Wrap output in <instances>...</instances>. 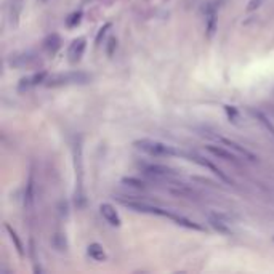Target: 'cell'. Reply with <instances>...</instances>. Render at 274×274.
I'll return each mask as SVG.
<instances>
[{
	"instance_id": "8fae6325",
	"label": "cell",
	"mask_w": 274,
	"mask_h": 274,
	"mask_svg": "<svg viewBox=\"0 0 274 274\" xmlns=\"http://www.w3.org/2000/svg\"><path fill=\"white\" fill-rule=\"evenodd\" d=\"M207 151L212 152L213 156H217L223 160H226V162H231V164H234V165H239V160H237V156L232 154L231 151H226L225 148H221V146H207Z\"/></svg>"
},
{
	"instance_id": "ffe728a7",
	"label": "cell",
	"mask_w": 274,
	"mask_h": 274,
	"mask_svg": "<svg viewBox=\"0 0 274 274\" xmlns=\"http://www.w3.org/2000/svg\"><path fill=\"white\" fill-rule=\"evenodd\" d=\"M252 114L257 117V120L260 122V124H261L263 127L266 128V131H269V135L274 138V124L268 119V116H266V114H263L261 111H252Z\"/></svg>"
},
{
	"instance_id": "4316f807",
	"label": "cell",
	"mask_w": 274,
	"mask_h": 274,
	"mask_svg": "<svg viewBox=\"0 0 274 274\" xmlns=\"http://www.w3.org/2000/svg\"><path fill=\"white\" fill-rule=\"evenodd\" d=\"M117 44V40L113 37V39H109V47H108V55H113L114 53V47Z\"/></svg>"
},
{
	"instance_id": "e0dca14e",
	"label": "cell",
	"mask_w": 274,
	"mask_h": 274,
	"mask_svg": "<svg viewBox=\"0 0 274 274\" xmlns=\"http://www.w3.org/2000/svg\"><path fill=\"white\" fill-rule=\"evenodd\" d=\"M209 223H210V226H212L213 229L221 232V234H226V236L232 234V231H231V228L228 226V223H225L221 218H218L217 215H209Z\"/></svg>"
},
{
	"instance_id": "6da1fadb",
	"label": "cell",
	"mask_w": 274,
	"mask_h": 274,
	"mask_svg": "<svg viewBox=\"0 0 274 274\" xmlns=\"http://www.w3.org/2000/svg\"><path fill=\"white\" fill-rule=\"evenodd\" d=\"M73 159H74V170H76V206L85 207V191H84V146L82 138H76L73 146Z\"/></svg>"
},
{
	"instance_id": "9a60e30c",
	"label": "cell",
	"mask_w": 274,
	"mask_h": 274,
	"mask_svg": "<svg viewBox=\"0 0 274 274\" xmlns=\"http://www.w3.org/2000/svg\"><path fill=\"white\" fill-rule=\"evenodd\" d=\"M36 185H34V174L29 175L27 185H26V192H24V206L26 209H32L34 206V196H36Z\"/></svg>"
},
{
	"instance_id": "d6986e66",
	"label": "cell",
	"mask_w": 274,
	"mask_h": 274,
	"mask_svg": "<svg viewBox=\"0 0 274 274\" xmlns=\"http://www.w3.org/2000/svg\"><path fill=\"white\" fill-rule=\"evenodd\" d=\"M5 229H7V232H8V236H10V239H12V242L15 244V249H16V252L19 253V257H24V247H23V242H21V239L18 237V234H16V231L8 225V223H5Z\"/></svg>"
},
{
	"instance_id": "484cf974",
	"label": "cell",
	"mask_w": 274,
	"mask_h": 274,
	"mask_svg": "<svg viewBox=\"0 0 274 274\" xmlns=\"http://www.w3.org/2000/svg\"><path fill=\"white\" fill-rule=\"evenodd\" d=\"M263 0H250L249 5H247V12H253V10H257L260 5H261Z\"/></svg>"
},
{
	"instance_id": "4fadbf2b",
	"label": "cell",
	"mask_w": 274,
	"mask_h": 274,
	"mask_svg": "<svg viewBox=\"0 0 274 274\" xmlns=\"http://www.w3.org/2000/svg\"><path fill=\"white\" fill-rule=\"evenodd\" d=\"M206 16H207V37L212 39L213 34L217 30V10L213 5H209L206 10Z\"/></svg>"
},
{
	"instance_id": "603a6c76",
	"label": "cell",
	"mask_w": 274,
	"mask_h": 274,
	"mask_svg": "<svg viewBox=\"0 0 274 274\" xmlns=\"http://www.w3.org/2000/svg\"><path fill=\"white\" fill-rule=\"evenodd\" d=\"M122 183H125L127 186H131V188H135V189H146V183H145V181H141V180H138V178H131V177H128V178H124V180H122Z\"/></svg>"
},
{
	"instance_id": "2e32d148",
	"label": "cell",
	"mask_w": 274,
	"mask_h": 274,
	"mask_svg": "<svg viewBox=\"0 0 274 274\" xmlns=\"http://www.w3.org/2000/svg\"><path fill=\"white\" fill-rule=\"evenodd\" d=\"M170 220H174L177 225H180V226H185V228H188V229H196V231H204V228H202L200 225H197L196 221H192V220H189V218H186V217H181V215H175V213H172L170 212V217H168Z\"/></svg>"
},
{
	"instance_id": "d4e9b609",
	"label": "cell",
	"mask_w": 274,
	"mask_h": 274,
	"mask_svg": "<svg viewBox=\"0 0 274 274\" xmlns=\"http://www.w3.org/2000/svg\"><path fill=\"white\" fill-rule=\"evenodd\" d=\"M111 26H113V24H111V23H106L103 27H101L99 30H98V34H96V39H95V42H96V45H99L101 44V39H103L105 36H106V32H108V30L111 29Z\"/></svg>"
},
{
	"instance_id": "44dd1931",
	"label": "cell",
	"mask_w": 274,
	"mask_h": 274,
	"mask_svg": "<svg viewBox=\"0 0 274 274\" xmlns=\"http://www.w3.org/2000/svg\"><path fill=\"white\" fill-rule=\"evenodd\" d=\"M82 16H84V13L80 12V10H79V12L71 13V15L66 18V26L71 27V29H73V27H77V26L80 24V21H82Z\"/></svg>"
},
{
	"instance_id": "5bb4252c",
	"label": "cell",
	"mask_w": 274,
	"mask_h": 274,
	"mask_svg": "<svg viewBox=\"0 0 274 274\" xmlns=\"http://www.w3.org/2000/svg\"><path fill=\"white\" fill-rule=\"evenodd\" d=\"M61 37L58 34H50L45 40H44V48L48 55H56V52L61 48Z\"/></svg>"
},
{
	"instance_id": "52a82bcc",
	"label": "cell",
	"mask_w": 274,
	"mask_h": 274,
	"mask_svg": "<svg viewBox=\"0 0 274 274\" xmlns=\"http://www.w3.org/2000/svg\"><path fill=\"white\" fill-rule=\"evenodd\" d=\"M85 47H87V40L84 37L73 40V44L69 45V50H67V56L71 59V63H77V61H80V58L84 56Z\"/></svg>"
},
{
	"instance_id": "cb8c5ba5",
	"label": "cell",
	"mask_w": 274,
	"mask_h": 274,
	"mask_svg": "<svg viewBox=\"0 0 274 274\" xmlns=\"http://www.w3.org/2000/svg\"><path fill=\"white\" fill-rule=\"evenodd\" d=\"M53 244H55V247L58 250H66L67 249V242H66V237L63 234H56L53 237Z\"/></svg>"
},
{
	"instance_id": "3957f363",
	"label": "cell",
	"mask_w": 274,
	"mask_h": 274,
	"mask_svg": "<svg viewBox=\"0 0 274 274\" xmlns=\"http://www.w3.org/2000/svg\"><path fill=\"white\" fill-rule=\"evenodd\" d=\"M91 80V77L80 71H73V73H64V74H56L45 80V85L50 88L55 87H66V85H85Z\"/></svg>"
},
{
	"instance_id": "8992f818",
	"label": "cell",
	"mask_w": 274,
	"mask_h": 274,
	"mask_svg": "<svg viewBox=\"0 0 274 274\" xmlns=\"http://www.w3.org/2000/svg\"><path fill=\"white\" fill-rule=\"evenodd\" d=\"M45 80H47V73H45V71H40V73H36V74L29 76V77H23L21 80H19L18 90H19V91L30 90V88L37 87L39 84H44Z\"/></svg>"
},
{
	"instance_id": "ba28073f",
	"label": "cell",
	"mask_w": 274,
	"mask_h": 274,
	"mask_svg": "<svg viewBox=\"0 0 274 274\" xmlns=\"http://www.w3.org/2000/svg\"><path fill=\"white\" fill-rule=\"evenodd\" d=\"M99 212H101V215H103V218L109 223L111 226H120L119 213H117V210L111 204H101L99 206Z\"/></svg>"
},
{
	"instance_id": "83f0119b",
	"label": "cell",
	"mask_w": 274,
	"mask_h": 274,
	"mask_svg": "<svg viewBox=\"0 0 274 274\" xmlns=\"http://www.w3.org/2000/svg\"><path fill=\"white\" fill-rule=\"evenodd\" d=\"M40 2H45V0H40Z\"/></svg>"
},
{
	"instance_id": "9c48e42d",
	"label": "cell",
	"mask_w": 274,
	"mask_h": 274,
	"mask_svg": "<svg viewBox=\"0 0 274 274\" xmlns=\"http://www.w3.org/2000/svg\"><path fill=\"white\" fill-rule=\"evenodd\" d=\"M36 61V56L32 53H18V55H12V58H10V64H12L13 67H18V69H24L27 66H30Z\"/></svg>"
},
{
	"instance_id": "277c9868",
	"label": "cell",
	"mask_w": 274,
	"mask_h": 274,
	"mask_svg": "<svg viewBox=\"0 0 274 274\" xmlns=\"http://www.w3.org/2000/svg\"><path fill=\"white\" fill-rule=\"evenodd\" d=\"M122 204L127 206L128 209L135 210L138 213H151V215H159V217H170V212L160 209V207H156V206H149L146 202H125L122 200Z\"/></svg>"
},
{
	"instance_id": "7a4b0ae2",
	"label": "cell",
	"mask_w": 274,
	"mask_h": 274,
	"mask_svg": "<svg viewBox=\"0 0 274 274\" xmlns=\"http://www.w3.org/2000/svg\"><path fill=\"white\" fill-rule=\"evenodd\" d=\"M133 146L140 151L146 152L149 156H156V157H172V156H180V151H177L174 146L162 143V141H156V140H136Z\"/></svg>"
},
{
	"instance_id": "5b68a950",
	"label": "cell",
	"mask_w": 274,
	"mask_h": 274,
	"mask_svg": "<svg viewBox=\"0 0 274 274\" xmlns=\"http://www.w3.org/2000/svg\"><path fill=\"white\" fill-rule=\"evenodd\" d=\"M191 160H194V162H197V164L199 165H202V167H207L209 170H212L213 172V174H215L221 181H225L226 183V185H234V181H232L226 174H225V172H221V168H218L215 164H212V162H209V160H206L204 157H202V156H199V154H196V152H192V154H191Z\"/></svg>"
},
{
	"instance_id": "30bf717a",
	"label": "cell",
	"mask_w": 274,
	"mask_h": 274,
	"mask_svg": "<svg viewBox=\"0 0 274 274\" xmlns=\"http://www.w3.org/2000/svg\"><path fill=\"white\" fill-rule=\"evenodd\" d=\"M145 174L152 177V178H168V177H174L175 172L168 168V167H164V165H146L145 167Z\"/></svg>"
},
{
	"instance_id": "ac0fdd59",
	"label": "cell",
	"mask_w": 274,
	"mask_h": 274,
	"mask_svg": "<svg viewBox=\"0 0 274 274\" xmlns=\"http://www.w3.org/2000/svg\"><path fill=\"white\" fill-rule=\"evenodd\" d=\"M87 253L90 258H93L95 261H105L106 260V252L103 250V247L99 246V244H90L88 249H87Z\"/></svg>"
},
{
	"instance_id": "7c38bea8",
	"label": "cell",
	"mask_w": 274,
	"mask_h": 274,
	"mask_svg": "<svg viewBox=\"0 0 274 274\" xmlns=\"http://www.w3.org/2000/svg\"><path fill=\"white\" fill-rule=\"evenodd\" d=\"M223 145H226V146H229V149H232V151H236L239 156H242V157H246L247 160H257V157H255V154L253 152H250L249 149H246L244 146H241L239 143H236V141H232V140H228V138H218Z\"/></svg>"
},
{
	"instance_id": "7402d4cb",
	"label": "cell",
	"mask_w": 274,
	"mask_h": 274,
	"mask_svg": "<svg viewBox=\"0 0 274 274\" xmlns=\"http://www.w3.org/2000/svg\"><path fill=\"white\" fill-rule=\"evenodd\" d=\"M225 108V113H226V116H228V119H229V122H232V124H239V119H241V116H239V111L234 108V106H223Z\"/></svg>"
}]
</instances>
